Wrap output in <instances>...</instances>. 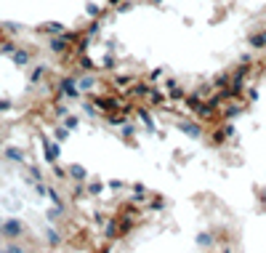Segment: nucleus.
Instances as JSON below:
<instances>
[{"instance_id": "obj_1", "label": "nucleus", "mask_w": 266, "mask_h": 253, "mask_svg": "<svg viewBox=\"0 0 266 253\" xmlns=\"http://www.w3.org/2000/svg\"><path fill=\"white\" fill-rule=\"evenodd\" d=\"M56 96L59 99H77L80 88H77V75H67L56 83Z\"/></svg>"}, {"instance_id": "obj_2", "label": "nucleus", "mask_w": 266, "mask_h": 253, "mask_svg": "<svg viewBox=\"0 0 266 253\" xmlns=\"http://www.w3.org/2000/svg\"><path fill=\"white\" fill-rule=\"evenodd\" d=\"M149 91H152V86H149V83L136 80V83H133V86L125 91V96L131 99V102H141V99L147 102V99H149Z\"/></svg>"}, {"instance_id": "obj_3", "label": "nucleus", "mask_w": 266, "mask_h": 253, "mask_svg": "<svg viewBox=\"0 0 266 253\" xmlns=\"http://www.w3.org/2000/svg\"><path fill=\"white\" fill-rule=\"evenodd\" d=\"M40 141H43V149H45V160L48 163H56L59 160V155H61V141H56V139H48V136H40Z\"/></svg>"}, {"instance_id": "obj_4", "label": "nucleus", "mask_w": 266, "mask_h": 253, "mask_svg": "<svg viewBox=\"0 0 266 253\" xmlns=\"http://www.w3.org/2000/svg\"><path fill=\"white\" fill-rule=\"evenodd\" d=\"M104 237L106 240H120L122 237V226H120V219L117 216H109L104 221Z\"/></svg>"}, {"instance_id": "obj_5", "label": "nucleus", "mask_w": 266, "mask_h": 253, "mask_svg": "<svg viewBox=\"0 0 266 253\" xmlns=\"http://www.w3.org/2000/svg\"><path fill=\"white\" fill-rule=\"evenodd\" d=\"M96 86H99V77H96L93 72H80V75H77V88H80V93L96 91Z\"/></svg>"}, {"instance_id": "obj_6", "label": "nucleus", "mask_w": 266, "mask_h": 253, "mask_svg": "<svg viewBox=\"0 0 266 253\" xmlns=\"http://www.w3.org/2000/svg\"><path fill=\"white\" fill-rule=\"evenodd\" d=\"M178 128L184 131L186 136H192V139H202V123L200 120H181Z\"/></svg>"}, {"instance_id": "obj_7", "label": "nucleus", "mask_w": 266, "mask_h": 253, "mask_svg": "<svg viewBox=\"0 0 266 253\" xmlns=\"http://www.w3.org/2000/svg\"><path fill=\"white\" fill-rule=\"evenodd\" d=\"M163 88H165V93H168L170 99H176V102H184V99H186V91H184V88H181L178 83L173 80V77H168Z\"/></svg>"}, {"instance_id": "obj_8", "label": "nucleus", "mask_w": 266, "mask_h": 253, "mask_svg": "<svg viewBox=\"0 0 266 253\" xmlns=\"http://www.w3.org/2000/svg\"><path fill=\"white\" fill-rule=\"evenodd\" d=\"M0 232H3V235H8V237H19L21 232H24V226H21V221L8 219V221H0Z\"/></svg>"}, {"instance_id": "obj_9", "label": "nucleus", "mask_w": 266, "mask_h": 253, "mask_svg": "<svg viewBox=\"0 0 266 253\" xmlns=\"http://www.w3.org/2000/svg\"><path fill=\"white\" fill-rule=\"evenodd\" d=\"M37 32L53 38V35H64V32H67V27H64L61 22H48V24H43V27H37Z\"/></svg>"}, {"instance_id": "obj_10", "label": "nucleus", "mask_w": 266, "mask_h": 253, "mask_svg": "<svg viewBox=\"0 0 266 253\" xmlns=\"http://www.w3.org/2000/svg\"><path fill=\"white\" fill-rule=\"evenodd\" d=\"M133 83H136V77H133V75H115V77H112V86H115V91H128Z\"/></svg>"}, {"instance_id": "obj_11", "label": "nucleus", "mask_w": 266, "mask_h": 253, "mask_svg": "<svg viewBox=\"0 0 266 253\" xmlns=\"http://www.w3.org/2000/svg\"><path fill=\"white\" fill-rule=\"evenodd\" d=\"M136 118H138L141 125H147V131H157V125H154V120H152V115H149L147 107H136Z\"/></svg>"}, {"instance_id": "obj_12", "label": "nucleus", "mask_w": 266, "mask_h": 253, "mask_svg": "<svg viewBox=\"0 0 266 253\" xmlns=\"http://www.w3.org/2000/svg\"><path fill=\"white\" fill-rule=\"evenodd\" d=\"M30 59H32V56H30V51H27V48H16L14 54H11V61H14L16 67H27V64H30Z\"/></svg>"}, {"instance_id": "obj_13", "label": "nucleus", "mask_w": 266, "mask_h": 253, "mask_svg": "<svg viewBox=\"0 0 266 253\" xmlns=\"http://www.w3.org/2000/svg\"><path fill=\"white\" fill-rule=\"evenodd\" d=\"M67 176H72L74 181H85V179H88V171H85L83 165H77V163H72V165L67 168Z\"/></svg>"}, {"instance_id": "obj_14", "label": "nucleus", "mask_w": 266, "mask_h": 253, "mask_svg": "<svg viewBox=\"0 0 266 253\" xmlns=\"http://www.w3.org/2000/svg\"><path fill=\"white\" fill-rule=\"evenodd\" d=\"M77 70H80V72H93V70H96L93 59H90L88 54H80V56H77Z\"/></svg>"}, {"instance_id": "obj_15", "label": "nucleus", "mask_w": 266, "mask_h": 253, "mask_svg": "<svg viewBox=\"0 0 266 253\" xmlns=\"http://www.w3.org/2000/svg\"><path fill=\"white\" fill-rule=\"evenodd\" d=\"M101 192H104V181H99V179L88 181V187H85V194H90V197H99Z\"/></svg>"}, {"instance_id": "obj_16", "label": "nucleus", "mask_w": 266, "mask_h": 253, "mask_svg": "<svg viewBox=\"0 0 266 253\" xmlns=\"http://www.w3.org/2000/svg\"><path fill=\"white\" fill-rule=\"evenodd\" d=\"M45 64H37V67H32V72H30V83L35 86V83H40L43 77H45Z\"/></svg>"}, {"instance_id": "obj_17", "label": "nucleus", "mask_w": 266, "mask_h": 253, "mask_svg": "<svg viewBox=\"0 0 266 253\" xmlns=\"http://www.w3.org/2000/svg\"><path fill=\"white\" fill-rule=\"evenodd\" d=\"M85 14H88L90 19H101V14H104V6H99V3H93V0H90L88 6H85Z\"/></svg>"}, {"instance_id": "obj_18", "label": "nucleus", "mask_w": 266, "mask_h": 253, "mask_svg": "<svg viewBox=\"0 0 266 253\" xmlns=\"http://www.w3.org/2000/svg\"><path fill=\"white\" fill-rule=\"evenodd\" d=\"M5 157H8V160H14V163H24V160H27L24 152L16 149V147H8V149H5Z\"/></svg>"}, {"instance_id": "obj_19", "label": "nucleus", "mask_w": 266, "mask_h": 253, "mask_svg": "<svg viewBox=\"0 0 266 253\" xmlns=\"http://www.w3.org/2000/svg\"><path fill=\"white\" fill-rule=\"evenodd\" d=\"M61 216H64V205H53V208L48 210V221H51V224H56Z\"/></svg>"}, {"instance_id": "obj_20", "label": "nucleus", "mask_w": 266, "mask_h": 253, "mask_svg": "<svg viewBox=\"0 0 266 253\" xmlns=\"http://www.w3.org/2000/svg\"><path fill=\"white\" fill-rule=\"evenodd\" d=\"M67 136H69V128H67V125H56V128H53V139H56V141H64Z\"/></svg>"}, {"instance_id": "obj_21", "label": "nucleus", "mask_w": 266, "mask_h": 253, "mask_svg": "<svg viewBox=\"0 0 266 253\" xmlns=\"http://www.w3.org/2000/svg\"><path fill=\"white\" fill-rule=\"evenodd\" d=\"M64 125H67L69 131H74L80 125V118H77V115H67V118H64Z\"/></svg>"}, {"instance_id": "obj_22", "label": "nucleus", "mask_w": 266, "mask_h": 253, "mask_svg": "<svg viewBox=\"0 0 266 253\" xmlns=\"http://www.w3.org/2000/svg\"><path fill=\"white\" fill-rule=\"evenodd\" d=\"M101 70H115V56L112 54H104V59H101Z\"/></svg>"}, {"instance_id": "obj_23", "label": "nucleus", "mask_w": 266, "mask_h": 253, "mask_svg": "<svg viewBox=\"0 0 266 253\" xmlns=\"http://www.w3.org/2000/svg\"><path fill=\"white\" fill-rule=\"evenodd\" d=\"M59 242H61V235H59L56 229H48V245H53V248H56Z\"/></svg>"}, {"instance_id": "obj_24", "label": "nucleus", "mask_w": 266, "mask_h": 253, "mask_svg": "<svg viewBox=\"0 0 266 253\" xmlns=\"http://www.w3.org/2000/svg\"><path fill=\"white\" fill-rule=\"evenodd\" d=\"M16 48H19V45L8 43V40H5V43H0V54H3V56H11V54H14Z\"/></svg>"}, {"instance_id": "obj_25", "label": "nucleus", "mask_w": 266, "mask_h": 253, "mask_svg": "<svg viewBox=\"0 0 266 253\" xmlns=\"http://www.w3.org/2000/svg\"><path fill=\"white\" fill-rule=\"evenodd\" d=\"M120 128H122V131H120V134H122V136H125V139H133V136H136V128H133V125H131V123H122V125H120Z\"/></svg>"}, {"instance_id": "obj_26", "label": "nucleus", "mask_w": 266, "mask_h": 253, "mask_svg": "<svg viewBox=\"0 0 266 253\" xmlns=\"http://www.w3.org/2000/svg\"><path fill=\"white\" fill-rule=\"evenodd\" d=\"M53 115H56L59 120H64L69 115V107H64V104H56V107H53Z\"/></svg>"}, {"instance_id": "obj_27", "label": "nucleus", "mask_w": 266, "mask_h": 253, "mask_svg": "<svg viewBox=\"0 0 266 253\" xmlns=\"http://www.w3.org/2000/svg\"><path fill=\"white\" fill-rule=\"evenodd\" d=\"M53 176H56V179H67V168H61L59 163H53Z\"/></svg>"}, {"instance_id": "obj_28", "label": "nucleus", "mask_w": 266, "mask_h": 253, "mask_svg": "<svg viewBox=\"0 0 266 253\" xmlns=\"http://www.w3.org/2000/svg\"><path fill=\"white\" fill-rule=\"evenodd\" d=\"M30 179H32V181H43V171L32 165V168H30Z\"/></svg>"}, {"instance_id": "obj_29", "label": "nucleus", "mask_w": 266, "mask_h": 253, "mask_svg": "<svg viewBox=\"0 0 266 253\" xmlns=\"http://www.w3.org/2000/svg\"><path fill=\"white\" fill-rule=\"evenodd\" d=\"M160 77H165V70H163V67H157V70L149 72V80H160Z\"/></svg>"}, {"instance_id": "obj_30", "label": "nucleus", "mask_w": 266, "mask_h": 253, "mask_svg": "<svg viewBox=\"0 0 266 253\" xmlns=\"http://www.w3.org/2000/svg\"><path fill=\"white\" fill-rule=\"evenodd\" d=\"M3 253H27V251H24V248H19V245H5Z\"/></svg>"}, {"instance_id": "obj_31", "label": "nucleus", "mask_w": 266, "mask_h": 253, "mask_svg": "<svg viewBox=\"0 0 266 253\" xmlns=\"http://www.w3.org/2000/svg\"><path fill=\"white\" fill-rule=\"evenodd\" d=\"M109 187L115 189V192H120V189H125V184H122L120 179H112V181H109Z\"/></svg>"}, {"instance_id": "obj_32", "label": "nucleus", "mask_w": 266, "mask_h": 253, "mask_svg": "<svg viewBox=\"0 0 266 253\" xmlns=\"http://www.w3.org/2000/svg\"><path fill=\"white\" fill-rule=\"evenodd\" d=\"M197 242H200V245H210L213 237H210V235H200V237H197Z\"/></svg>"}, {"instance_id": "obj_33", "label": "nucleus", "mask_w": 266, "mask_h": 253, "mask_svg": "<svg viewBox=\"0 0 266 253\" xmlns=\"http://www.w3.org/2000/svg\"><path fill=\"white\" fill-rule=\"evenodd\" d=\"M11 107H14V104H11L8 99H0V112H8Z\"/></svg>"}, {"instance_id": "obj_34", "label": "nucleus", "mask_w": 266, "mask_h": 253, "mask_svg": "<svg viewBox=\"0 0 266 253\" xmlns=\"http://www.w3.org/2000/svg\"><path fill=\"white\" fill-rule=\"evenodd\" d=\"M5 32H11V35H19V32H21V27H19V24H8V27H5Z\"/></svg>"}, {"instance_id": "obj_35", "label": "nucleus", "mask_w": 266, "mask_h": 253, "mask_svg": "<svg viewBox=\"0 0 266 253\" xmlns=\"http://www.w3.org/2000/svg\"><path fill=\"white\" fill-rule=\"evenodd\" d=\"M165 205V200L163 197H154V203H152V208H163Z\"/></svg>"}, {"instance_id": "obj_36", "label": "nucleus", "mask_w": 266, "mask_h": 253, "mask_svg": "<svg viewBox=\"0 0 266 253\" xmlns=\"http://www.w3.org/2000/svg\"><path fill=\"white\" fill-rule=\"evenodd\" d=\"M122 3H125V0H109V6H112V8H120Z\"/></svg>"}, {"instance_id": "obj_37", "label": "nucleus", "mask_w": 266, "mask_h": 253, "mask_svg": "<svg viewBox=\"0 0 266 253\" xmlns=\"http://www.w3.org/2000/svg\"><path fill=\"white\" fill-rule=\"evenodd\" d=\"M152 3H154V6H160V3H163V0H152Z\"/></svg>"}]
</instances>
